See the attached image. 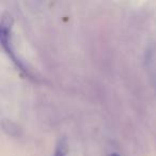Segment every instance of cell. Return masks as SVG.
<instances>
[{
	"label": "cell",
	"instance_id": "6da1fadb",
	"mask_svg": "<svg viewBox=\"0 0 156 156\" xmlns=\"http://www.w3.org/2000/svg\"><path fill=\"white\" fill-rule=\"evenodd\" d=\"M12 25H13L12 16L10 14H3L2 18H1V24H0V40H1V45L5 48L7 54L14 61V63L22 71H24L26 74H30V72L27 69L25 63L16 56L15 51H14L13 45H12Z\"/></svg>",
	"mask_w": 156,
	"mask_h": 156
},
{
	"label": "cell",
	"instance_id": "7a4b0ae2",
	"mask_svg": "<svg viewBox=\"0 0 156 156\" xmlns=\"http://www.w3.org/2000/svg\"><path fill=\"white\" fill-rule=\"evenodd\" d=\"M65 153H66V142H65V139L62 138L61 140H59L57 144L54 156H65Z\"/></svg>",
	"mask_w": 156,
	"mask_h": 156
},
{
	"label": "cell",
	"instance_id": "3957f363",
	"mask_svg": "<svg viewBox=\"0 0 156 156\" xmlns=\"http://www.w3.org/2000/svg\"><path fill=\"white\" fill-rule=\"evenodd\" d=\"M109 156H120V155H119V154H118V153H111Z\"/></svg>",
	"mask_w": 156,
	"mask_h": 156
}]
</instances>
